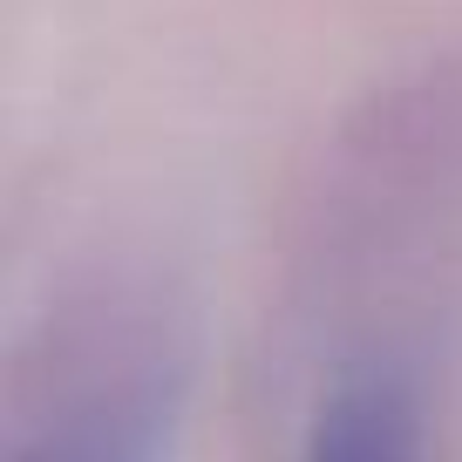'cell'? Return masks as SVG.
Here are the masks:
<instances>
[{
  "label": "cell",
  "mask_w": 462,
  "mask_h": 462,
  "mask_svg": "<svg viewBox=\"0 0 462 462\" xmlns=\"http://www.w3.org/2000/svg\"><path fill=\"white\" fill-rule=\"evenodd\" d=\"M198 313L150 265H102L34 313L0 381V462H171Z\"/></svg>",
  "instance_id": "6da1fadb"
},
{
  "label": "cell",
  "mask_w": 462,
  "mask_h": 462,
  "mask_svg": "<svg viewBox=\"0 0 462 462\" xmlns=\"http://www.w3.org/2000/svg\"><path fill=\"white\" fill-rule=\"evenodd\" d=\"M292 462H435V394L415 346H354L327 367Z\"/></svg>",
  "instance_id": "7a4b0ae2"
}]
</instances>
